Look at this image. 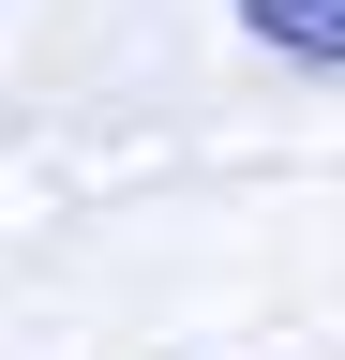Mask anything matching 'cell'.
<instances>
[{
  "instance_id": "6da1fadb",
  "label": "cell",
  "mask_w": 345,
  "mask_h": 360,
  "mask_svg": "<svg viewBox=\"0 0 345 360\" xmlns=\"http://www.w3.org/2000/svg\"><path fill=\"white\" fill-rule=\"evenodd\" d=\"M240 30L300 75H345V0H240Z\"/></svg>"
}]
</instances>
